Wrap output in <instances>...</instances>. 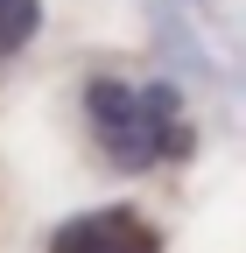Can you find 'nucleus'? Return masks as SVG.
Returning a JSON list of instances; mask_svg holds the SVG:
<instances>
[{
  "label": "nucleus",
  "mask_w": 246,
  "mask_h": 253,
  "mask_svg": "<svg viewBox=\"0 0 246 253\" xmlns=\"http://www.w3.org/2000/svg\"><path fill=\"white\" fill-rule=\"evenodd\" d=\"M49 253H162V239H155V225H148L141 211L113 204V211H84L71 225H56Z\"/></svg>",
  "instance_id": "nucleus-2"
},
{
  "label": "nucleus",
  "mask_w": 246,
  "mask_h": 253,
  "mask_svg": "<svg viewBox=\"0 0 246 253\" xmlns=\"http://www.w3.org/2000/svg\"><path fill=\"white\" fill-rule=\"evenodd\" d=\"M42 28V0H0V56H14Z\"/></svg>",
  "instance_id": "nucleus-3"
},
{
  "label": "nucleus",
  "mask_w": 246,
  "mask_h": 253,
  "mask_svg": "<svg viewBox=\"0 0 246 253\" xmlns=\"http://www.w3.org/2000/svg\"><path fill=\"white\" fill-rule=\"evenodd\" d=\"M91 106V126H99V148L113 155V169H155V162H183L197 148L190 120H183V99L176 84H120V78H99L84 91Z\"/></svg>",
  "instance_id": "nucleus-1"
}]
</instances>
